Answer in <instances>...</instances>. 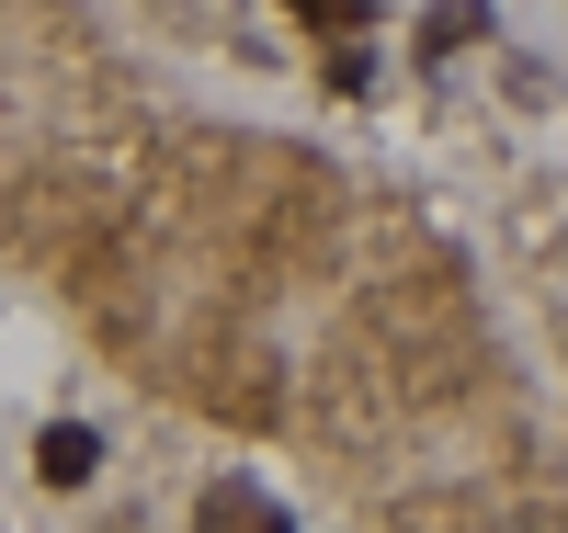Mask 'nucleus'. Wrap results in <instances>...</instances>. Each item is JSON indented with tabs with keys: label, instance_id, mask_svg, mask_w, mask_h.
<instances>
[{
	"label": "nucleus",
	"instance_id": "obj_1",
	"mask_svg": "<svg viewBox=\"0 0 568 533\" xmlns=\"http://www.w3.org/2000/svg\"><path fill=\"white\" fill-rule=\"evenodd\" d=\"M34 465H45V489H91V465H103L91 420H45V431H34Z\"/></svg>",
	"mask_w": 568,
	"mask_h": 533
},
{
	"label": "nucleus",
	"instance_id": "obj_2",
	"mask_svg": "<svg viewBox=\"0 0 568 533\" xmlns=\"http://www.w3.org/2000/svg\"><path fill=\"white\" fill-rule=\"evenodd\" d=\"M194 533H296V522H284V511H273L262 489H240V476H227V489H205Z\"/></svg>",
	"mask_w": 568,
	"mask_h": 533
},
{
	"label": "nucleus",
	"instance_id": "obj_3",
	"mask_svg": "<svg viewBox=\"0 0 568 533\" xmlns=\"http://www.w3.org/2000/svg\"><path fill=\"white\" fill-rule=\"evenodd\" d=\"M296 12L329 23V34H364V23H375V0H296Z\"/></svg>",
	"mask_w": 568,
	"mask_h": 533
},
{
	"label": "nucleus",
	"instance_id": "obj_4",
	"mask_svg": "<svg viewBox=\"0 0 568 533\" xmlns=\"http://www.w3.org/2000/svg\"><path fill=\"white\" fill-rule=\"evenodd\" d=\"M466 34H478V0H444V12H433V58H455Z\"/></svg>",
	"mask_w": 568,
	"mask_h": 533
}]
</instances>
